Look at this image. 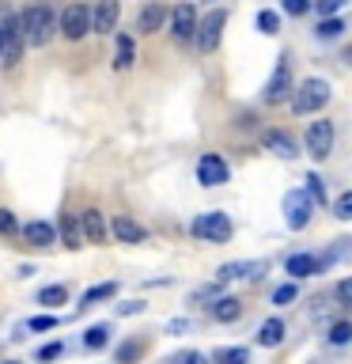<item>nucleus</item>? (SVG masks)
<instances>
[{"label":"nucleus","instance_id":"obj_1","mask_svg":"<svg viewBox=\"0 0 352 364\" xmlns=\"http://www.w3.org/2000/svg\"><path fill=\"white\" fill-rule=\"evenodd\" d=\"M19 23H23V38H27L31 46H45L53 38V31H57V23H53V8L45 4H31L27 11L19 16Z\"/></svg>","mask_w":352,"mask_h":364},{"label":"nucleus","instance_id":"obj_2","mask_svg":"<svg viewBox=\"0 0 352 364\" xmlns=\"http://www.w3.org/2000/svg\"><path fill=\"white\" fill-rule=\"evenodd\" d=\"M189 235L201 239V243H227L231 239V220L224 213H201V216H193Z\"/></svg>","mask_w":352,"mask_h":364},{"label":"nucleus","instance_id":"obj_3","mask_svg":"<svg viewBox=\"0 0 352 364\" xmlns=\"http://www.w3.org/2000/svg\"><path fill=\"white\" fill-rule=\"evenodd\" d=\"M329 102V84L326 80H303L299 87H295V95H292V110L295 114H314V110H322Z\"/></svg>","mask_w":352,"mask_h":364},{"label":"nucleus","instance_id":"obj_4","mask_svg":"<svg viewBox=\"0 0 352 364\" xmlns=\"http://www.w3.org/2000/svg\"><path fill=\"white\" fill-rule=\"evenodd\" d=\"M311 213H314V198L307 190H288L284 193V224L292 232H303L311 224Z\"/></svg>","mask_w":352,"mask_h":364},{"label":"nucleus","instance_id":"obj_5","mask_svg":"<svg viewBox=\"0 0 352 364\" xmlns=\"http://www.w3.org/2000/svg\"><path fill=\"white\" fill-rule=\"evenodd\" d=\"M307 152H311L314 159H326L329 152H334V122L329 118H314L311 125H307Z\"/></svg>","mask_w":352,"mask_h":364},{"label":"nucleus","instance_id":"obj_6","mask_svg":"<svg viewBox=\"0 0 352 364\" xmlns=\"http://www.w3.org/2000/svg\"><path fill=\"white\" fill-rule=\"evenodd\" d=\"M295 91H292V68H288V61H277V68H273V76H269V84H265V91H261V99L269 102V107H280L284 99H292Z\"/></svg>","mask_w":352,"mask_h":364},{"label":"nucleus","instance_id":"obj_7","mask_svg":"<svg viewBox=\"0 0 352 364\" xmlns=\"http://www.w3.org/2000/svg\"><path fill=\"white\" fill-rule=\"evenodd\" d=\"M224 23H227V11H209V16L201 19V27H197V50L201 53H212L216 46H220V34H224Z\"/></svg>","mask_w":352,"mask_h":364},{"label":"nucleus","instance_id":"obj_8","mask_svg":"<svg viewBox=\"0 0 352 364\" xmlns=\"http://www.w3.org/2000/svg\"><path fill=\"white\" fill-rule=\"evenodd\" d=\"M87 31H91V11L84 4H68L61 11V34H65L68 42H79Z\"/></svg>","mask_w":352,"mask_h":364},{"label":"nucleus","instance_id":"obj_9","mask_svg":"<svg viewBox=\"0 0 352 364\" xmlns=\"http://www.w3.org/2000/svg\"><path fill=\"white\" fill-rule=\"evenodd\" d=\"M227 164H224V156H216V152H204L201 156V164H197V178H201V186H224L227 182Z\"/></svg>","mask_w":352,"mask_h":364},{"label":"nucleus","instance_id":"obj_10","mask_svg":"<svg viewBox=\"0 0 352 364\" xmlns=\"http://www.w3.org/2000/svg\"><path fill=\"white\" fill-rule=\"evenodd\" d=\"M265 273V262H224L220 269H216V281L227 284V281H243V277H261Z\"/></svg>","mask_w":352,"mask_h":364},{"label":"nucleus","instance_id":"obj_11","mask_svg":"<svg viewBox=\"0 0 352 364\" xmlns=\"http://www.w3.org/2000/svg\"><path fill=\"white\" fill-rule=\"evenodd\" d=\"M167 23V8L159 4V0H148V4L141 8V16H136V31L141 34H159Z\"/></svg>","mask_w":352,"mask_h":364},{"label":"nucleus","instance_id":"obj_12","mask_svg":"<svg viewBox=\"0 0 352 364\" xmlns=\"http://www.w3.org/2000/svg\"><path fill=\"white\" fill-rule=\"evenodd\" d=\"M118 16H121L118 0H99V8L91 11V31H99V34H110L114 27H118Z\"/></svg>","mask_w":352,"mask_h":364},{"label":"nucleus","instance_id":"obj_13","mask_svg":"<svg viewBox=\"0 0 352 364\" xmlns=\"http://www.w3.org/2000/svg\"><path fill=\"white\" fill-rule=\"evenodd\" d=\"M170 27H175V34L178 38H193L197 34V16H193V4H178L175 11H170Z\"/></svg>","mask_w":352,"mask_h":364},{"label":"nucleus","instance_id":"obj_14","mask_svg":"<svg viewBox=\"0 0 352 364\" xmlns=\"http://www.w3.org/2000/svg\"><path fill=\"white\" fill-rule=\"evenodd\" d=\"M23 239H27V247H50L57 243V232H53V224H45V220H31L27 228H23Z\"/></svg>","mask_w":352,"mask_h":364},{"label":"nucleus","instance_id":"obj_15","mask_svg":"<svg viewBox=\"0 0 352 364\" xmlns=\"http://www.w3.org/2000/svg\"><path fill=\"white\" fill-rule=\"evenodd\" d=\"M261 141H265V148H269L273 156H280V159H295V156H299V152H295V141H292L288 133H280V129H269Z\"/></svg>","mask_w":352,"mask_h":364},{"label":"nucleus","instance_id":"obj_16","mask_svg":"<svg viewBox=\"0 0 352 364\" xmlns=\"http://www.w3.org/2000/svg\"><path fill=\"white\" fill-rule=\"evenodd\" d=\"M106 232H110V228H106V220H102V213L99 209H87L84 213V235H87V243H106Z\"/></svg>","mask_w":352,"mask_h":364},{"label":"nucleus","instance_id":"obj_17","mask_svg":"<svg viewBox=\"0 0 352 364\" xmlns=\"http://www.w3.org/2000/svg\"><path fill=\"white\" fill-rule=\"evenodd\" d=\"M114 235H118L121 243H144L148 239V232L136 220H129V216H118V220H114Z\"/></svg>","mask_w":352,"mask_h":364},{"label":"nucleus","instance_id":"obj_18","mask_svg":"<svg viewBox=\"0 0 352 364\" xmlns=\"http://www.w3.org/2000/svg\"><path fill=\"white\" fill-rule=\"evenodd\" d=\"M284 334H288V330H284L280 318H265V323H261V330H258V346L273 349V346H280V341H284Z\"/></svg>","mask_w":352,"mask_h":364},{"label":"nucleus","instance_id":"obj_19","mask_svg":"<svg viewBox=\"0 0 352 364\" xmlns=\"http://www.w3.org/2000/svg\"><path fill=\"white\" fill-rule=\"evenodd\" d=\"M284 269H288L292 277H311V273H318V258L314 255H292L284 262Z\"/></svg>","mask_w":352,"mask_h":364},{"label":"nucleus","instance_id":"obj_20","mask_svg":"<svg viewBox=\"0 0 352 364\" xmlns=\"http://www.w3.org/2000/svg\"><path fill=\"white\" fill-rule=\"evenodd\" d=\"M212 315L220 318V323H235V318L243 315V304H238L235 296H220V300L212 304Z\"/></svg>","mask_w":352,"mask_h":364},{"label":"nucleus","instance_id":"obj_21","mask_svg":"<svg viewBox=\"0 0 352 364\" xmlns=\"http://www.w3.org/2000/svg\"><path fill=\"white\" fill-rule=\"evenodd\" d=\"M136 61V42L129 38V34H121L118 38V53H114V68H129Z\"/></svg>","mask_w":352,"mask_h":364},{"label":"nucleus","instance_id":"obj_22","mask_svg":"<svg viewBox=\"0 0 352 364\" xmlns=\"http://www.w3.org/2000/svg\"><path fill=\"white\" fill-rule=\"evenodd\" d=\"M114 292H118V284H114V281L95 284V289H87V292H84V300H79V311H84V307H95L99 300H110Z\"/></svg>","mask_w":352,"mask_h":364},{"label":"nucleus","instance_id":"obj_23","mask_svg":"<svg viewBox=\"0 0 352 364\" xmlns=\"http://www.w3.org/2000/svg\"><path fill=\"white\" fill-rule=\"evenodd\" d=\"M23 42H27V38H23V23H19V27L11 31V38H8V50H4V65H8V68H11V65H19V57H23Z\"/></svg>","mask_w":352,"mask_h":364},{"label":"nucleus","instance_id":"obj_24","mask_svg":"<svg viewBox=\"0 0 352 364\" xmlns=\"http://www.w3.org/2000/svg\"><path fill=\"white\" fill-rule=\"evenodd\" d=\"M61 243H65L68 250L84 247V243H79V228H76V220H72V213H65V216H61Z\"/></svg>","mask_w":352,"mask_h":364},{"label":"nucleus","instance_id":"obj_25","mask_svg":"<svg viewBox=\"0 0 352 364\" xmlns=\"http://www.w3.org/2000/svg\"><path fill=\"white\" fill-rule=\"evenodd\" d=\"M106 341H110V326H106V323L87 326V334H84V346H87V349H102Z\"/></svg>","mask_w":352,"mask_h":364},{"label":"nucleus","instance_id":"obj_26","mask_svg":"<svg viewBox=\"0 0 352 364\" xmlns=\"http://www.w3.org/2000/svg\"><path fill=\"white\" fill-rule=\"evenodd\" d=\"M220 300V281L216 284H201V289L189 292V304H216Z\"/></svg>","mask_w":352,"mask_h":364},{"label":"nucleus","instance_id":"obj_27","mask_svg":"<svg viewBox=\"0 0 352 364\" xmlns=\"http://www.w3.org/2000/svg\"><path fill=\"white\" fill-rule=\"evenodd\" d=\"M216 364H246L250 360V353L243 349V346H235V349H216V357H212Z\"/></svg>","mask_w":352,"mask_h":364},{"label":"nucleus","instance_id":"obj_28","mask_svg":"<svg viewBox=\"0 0 352 364\" xmlns=\"http://www.w3.org/2000/svg\"><path fill=\"white\" fill-rule=\"evenodd\" d=\"M65 300H68V289H65V284H50V289L38 292V304H50V307L65 304Z\"/></svg>","mask_w":352,"mask_h":364},{"label":"nucleus","instance_id":"obj_29","mask_svg":"<svg viewBox=\"0 0 352 364\" xmlns=\"http://www.w3.org/2000/svg\"><path fill=\"white\" fill-rule=\"evenodd\" d=\"M352 341V323H334L329 326V346H348Z\"/></svg>","mask_w":352,"mask_h":364},{"label":"nucleus","instance_id":"obj_30","mask_svg":"<svg viewBox=\"0 0 352 364\" xmlns=\"http://www.w3.org/2000/svg\"><path fill=\"white\" fill-rule=\"evenodd\" d=\"M314 31H318V38H337V34L345 31V19H337V16L334 19H322Z\"/></svg>","mask_w":352,"mask_h":364},{"label":"nucleus","instance_id":"obj_31","mask_svg":"<svg viewBox=\"0 0 352 364\" xmlns=\"http://www.w3.org/2000/svg\"><path fill=\"white\" fill-rule=\"evenodd\" d=\"M19 27V16H8V19H0V61H4V50H8V38H11V31Z\"/></svg>","mask_w":352,"mask_h":364},{"label":"nucleus","instance_id":"obj_32","mask_svg":"<svg viewBox=\"0 0 352 364\" xmlns=\"http://www.w3.org/2000/svg\"><path fill=\"white\" fill-rule=\"evenodd\" d=\"M144 349H148L144 341H125V346L118 349V364H129V360H136V357H141Z\"/></svg>","mask_w":352,"mask_h":364},{"label":"nucleus","instance_id":"obj_33","mask_svg":"<svg viewBox=\"0 0 352 364\" xmlns=\"http://www.w3.org/2000/svg\"><path fill=\"white\" fill-rule=\"evenodd\" d=\"M334 216H337V220H352V190H345L334 201Z\"/></svg>","mask_w":352,"mask_h":364},{"label":"nucleus","instance_id":"obj_34","mask_svg":"<svg viewBox=\"0 0 352 364\" xmlns=\"http://www.w3.org/2000/svg\"><path fill=\"white\" fill-rule=\"evenodd\" d=\"M258 31L261 34H277L280 31V16H277V11H261V16H258Z\"/></svg>","mask_w":352,"mask_h":364},{"label":"nucleus","instance_id":"obj_35","mask_svg":"<svg viewBox=\"0 0 352 364\" xmlns=\"http://www.w3.org/2000/svg\"><path fill=\"white\" fill-rule=\"evenodd\" d=\"M341 8H345V0H314V11H318L322 19H334Z\"/></svg>","mask_w":352,"mask_h":364},{"label":"nucleus","instance_id":"obj_36","mask_svg":"<svg viewBox=\"0 0 352 364\" xmlns=\"http://www.w3.org/2000/svg\"><path fill=\"white\" fill-rule=\"evenodd\" d=\"M307 193L314 198V205H322V201H326V186H322V178H318L314 171L307 175Z\"/></svg>","mask_w":352,"mask_h":364},{"label":"nucleus","instance_id":"obj_37","mask_svg":"<svg viewBox=\"0 0 352 364\" xmlns=\"http://www.w3.org/2000/svg\"><path fill=\"white\" fill-rule=\"evenodd\" d=\"M53 326H57L53 315H34V318H27V323H23V330H53Z\"/></svg>","mask_w":352,"mask_h":364},{"label":"nucleus","instance_id":"obj_38","mask_svg":"<svg viewBox=\"0 0 352 364\" xmlns=\"http://www.w3.org/2000/svg\"><path fill=\"white\" fill-rule=\"evenodd\" d=\"M16 213H8V209H0V235H4V239H11V235H16Z\"/></svg>","mask_w":352,"mask_h":364},{"label":"nucleus","instance_id":"obj_39","mask_svg":"<svg viewBox=\"0 0 352 364\" xmlns=\"http://www.w3.org/2000/svg\"><path fill=\"white\" fill-rule=\"evenodd\" d=\"M295 300V284H280L277 292H273V304L277 307H284V304H292Z\"/></svg>","mask_w":352,"mask_h":364},{"label":"nucleus","instance_id":"obj_40","mask_svg":"<svg viewBox=\"0 0 352 364\" xmlns=\"http://www.w3.org/2000/svg\"><path fill=\"white\" fill-rule=\"evenodd\" d=\"M170 364H209V360H204L201 353L186 349V353H175V357H170Z\"/></svg>","mask_w":352,"mask_h":364},{"label":"nucleus","instance_id":"obj_41","mask_svg":"<svg viewBox=\"0 0 352 364\" xmlns=\"http://www.w3.org/2000/svg\"><path fill=\"white\" fill-rule=\"evenodd\" d=\"M337 300H341V307H352V277L337 284Z\"/></svg>","mask_w":352,"mask_h":364},{"label":"nucleus","instance_id":"obj_42","mask_svg":"<svg viewBox=\"0 0 352 364\" xmlns=\"http://www.w3.org/2000/svg\"><path fill=\"white\" fill-rule=\"evenodd\" d=\"M57 357H61V341H53V346H42V349H38V360H45V364L57 360Z\"/></svg>","mask_w":352,"mask_h":364},{"label":"nucleus","instance_id":"obj_43","mask_svg":"<svg viewBox=\"0 0 352 364\" xmlns=\"http://www.w3.org/2000/svg\"><path fill=\"white\" fill-rule=\"evenodd\" d=\"M307 8H311V0H284V11H288V16H303Z\"/></svg>","mask_w":352,"mask_h":364},{"label":"nucleus","instance_id":"obj_44","mask_svg":"<svg viewBox=\"0 0 352 364\" xmlns=\"http://www.w3.org/2000/svg\"><path fill=\"white\" fill-rule=\"evenodd\" d=\"M163 330H167V334H186L189 323H186V318H170V323H167Z\"/></svg>","mask_w":352,"mask_h":364},{"label":"nucleus","instance_id":"obj_45","mask_svg":"<svg viewBox=\"0 0 352 364\" xmlns=\"http://www.w3.org/2000/svg\"><path fill=\"white\" fill-rule=\"evenodd\" d=\"M141 311H144V304H136V300L133 304H118V315H141Z\"/></svg>","mask_w":352,"mask_h":364},{"label":"nucleus","instance_id":"obj_46","mask_svg":"<svg viewBox=\"0 0 352 364\" xmlns=\"http://www.w3.org/2000/svg\"><path fill=\"white\" fill-rule=\"evenodd\" d=\"M4 364H19V360H4Z\"/></svg>","mask_w":352,"mask_h":364}]
</instances>
